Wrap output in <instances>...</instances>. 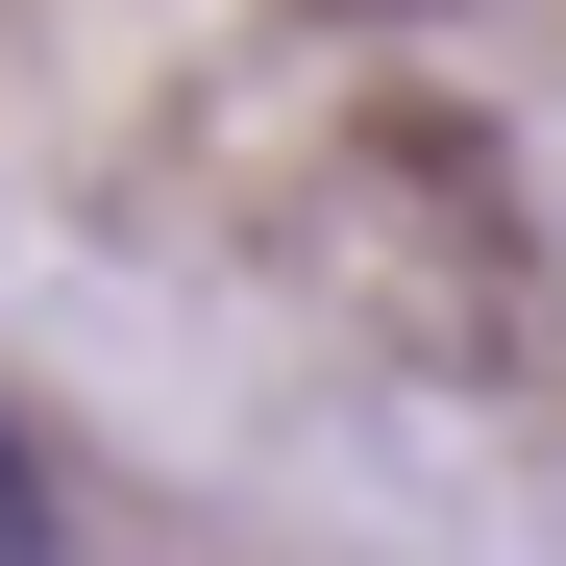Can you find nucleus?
Instances as JSON below:
<instances>
[{"instance_id":"1","label":"nucleus","mask_w":566,"mask_h":566,"mask_svg":"<svg viewBox=\"0 0 566 566\" xmlns=\"http://www.w3.org/2000/svg\"><path fill=\"white\" fill-rule=\"evenodd\" d=\"M0 566H50V468H25V419H0Z\"/></svg>"}]
</instances>
